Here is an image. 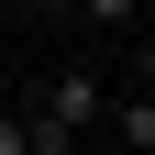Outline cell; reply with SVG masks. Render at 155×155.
<instances>
[{"mask_svg": "<svg viewBox=\"0 0 155 155\" xmlns=\"http://www.w3.org/2000/svg\"><path fill=\"white\" fill-rule=\"evenodd\" d=\"M111 100H122V89H111L89 55H55V67L22 78V111H33V122H55L67 144H100V133H111Z\"/></svg>", "mask_w": 155, "mask_h": 155, "instance_id": "obj_1", "label": "cell"}, {"mask_svg": "<svg viewBox=\"0 0 155 155\" xmlns=\"http://www.w3.org/2000/svg\"><path fill=\"white\" fill-rule=\"evenodd\" d=\"M100 144H122V155H155V89H122L111 100V133Z\"/></svg>", "mask_w": 155, "mask_h": 155, "instance_id": "obj_2", "label": "cell"}, {"mask_svg": "<svg viewBox=\"0 0 155 155\" xmlns=\"http://www.w3.org/2000/svg\"><path fill=\"white\" fill-rule=\"evenodd\" d=\"M78 33H144V0H78Z\"/></svg>", "mask_w": 155, "mask_h": 155, "instance_id": "obj_3", "label": "cell"}, {"mask_svg": "<svg viewBox=\"0 0 155 155\" xmlns=\"http://www.w3.org/2000/svg\"><path fill=\"white\" fill-rule=\"evenodd\" d=\"M0 155H33V122H22V100H0Z\"/></svg>", "mask_w": 155, "mask_h": 155, "instance_id": "obj_4", "label": "cell"}, {"mask_svg": "<svg viewBox=\"0 0 155 155\" xmlns=\"http://www.w3.org/2000/svg\"><path fill=\"white\" fill-rule=\"evenodd\" d=\"M133 78L155 89V0H144V55H133Z\"/></svg>", "mask_w": 155, "mask_h": 155, "instance_id": "obj_5", "label": "cell"}, {"mask_svg": "<svg viewBox=\"0 0 155 155\" xmlns=\"http://www.w3.org/2000/svg\"><path fill=\"white\" fill-rule=\"evenodd\" d=\"M0 78H11V55H0Z\"/></svg>", "mask_w": 155, "mask_h": 155, "instance_id": "obj_6", "label": "cell"}, {"mask_svg": "<svg viewBox=\"0 0 155 155\" xmlns=\"http://www.w3.org/2000/svg\"><path fill=\"white\" fill-rule=\"evenodd\" d=\"M0 11H11V0H0Z\"/></svg>", "mask_w": 155, "mask_h": 155, "instance_id": "obj_7", "label": "cell"}]
</instances>
